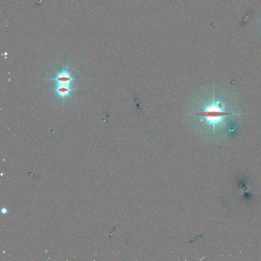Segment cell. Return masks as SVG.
Returning <instances> with one entry per match:
<instances>
[{
	"mask_svg": "<svg viewBox=\"0 0 261 261\" xmlns=\"http://www.w3.org/2000/svg\"><path fill=\"white\" fill-rule=\"evenodd\" d=\"M195 114L203 117L205 120V123L212 127L214 131L218 126L225 125L224 121L227 116L234 114L226 111L224 104L219 100L215 101L214 97L211 104L206 105L202 111Z\"/></svg>",
	"mask_w": 261,
	"mask_h": 261,
	"instance_id": "6da1fadb",
	"label": "cell"
},
{
	"mask_svg": "<svg viewBox=\"0 0 261 261\" xmlns=\"http://www.w3.org/2000/svg\"><path fill=\"white\" fill-rule=\"evenodd\" d=\"M74 80L68 68L64 66L63 70L58 72L53 80L56 82L55 91L58 97L62 100L70 97L74 90L72 88V83Z\"/></svg>",
	"mask_w": 261,
	"mask_h": 261,
	"instance_id": "7a4b0ae2",
	"label": "cell"
}]
</instances>
